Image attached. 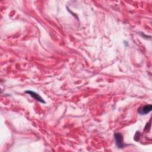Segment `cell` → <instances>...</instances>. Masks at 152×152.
Listing matches in <instances>:
<instances>
[{"label":"cell","instance_id":"obj_2","mask_svg":"<svg viewBox=\"0 0 152 152\" xmlns=\"http://www.w3.org/2000/svg\"><path fill=\"white\" fill-rule=\"evenodd\" d=\"M152 109V106L151 105H147L144 106L140 107L138 109V113L140 115H146V114L148 113L151 111Z\"/></svg>","mask_w":152,"mask_h":152},{"label":"cell","instance_id":"obj_1","mask_svg":"<svg viewBox=\"0 0 152 152\" xmlns=\"http://www.w3.org/2000/svg\"><path fill=\"white\" fill-rule=\"evenodd\" d=\"M114 137H115V143L118 148H122L124 147V140H123V136L121 133H115L114 134Z\"/></svg>","mask_w":152,"mask_h":152},{"label":"cell","instance_id":"obj_3","mask_svg":"<svg viewBox=\"0 0 152 152\" xmlns=\"http://www.w3.org/2000/svg\"><path fill=\"white\" fill-rule=\"evenodd\" d=\"M26 93L29 94L32 98H33V99H34L35 100H37L38 102L43 103H45V102L44 101V100L41 97V96L39 95H38L37 93H35L34 92L31 91V90H27L25 92Z\"/></svg>","mask_w":152,"mask_h":152}]
</instances>
